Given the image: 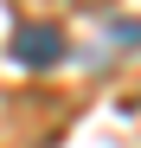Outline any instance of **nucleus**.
<instances>
[{
	"label": "nucleus",
	"instance_id": "obj_1",
	"mask_svg": "<svg viewBox=\"0 0 141 148\" xmlns=\"http://www.w3.org/2000/svg\"><path fill=\"white\" fill-rule=\"evenodd\" d=\"M13 58L26 64V71H45V64H58V58H64V32L52 26V19H26V26L13 32Z\"/></svg>",
	"mask_w": 141,
	"mask_h": 148
},
{
	"label": "nucleus",
	"instance_id": "obj_2",
	"mask_svg": "<svg viewBox=\"0 0 141 148\" xmlns=\"http://www.w3.org/2000/svg\"><path fill=\"white\" fill-rule=\"evenodd\" d=\"M64 7H77V13H103L109 0H64Z\"/></svg>",
	"mask_w": 141,
	"mask_h": 148
}]
</instances>
